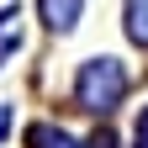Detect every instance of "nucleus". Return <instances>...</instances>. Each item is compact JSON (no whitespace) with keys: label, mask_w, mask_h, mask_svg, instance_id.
I'll return each instance as SVG.
<instances>
[{"label":"nucleus","mask_w":148,"mask_h":148,"mask_svg":"<svg viewBox=\"0 0 148 148\" xmlns=\"http://www.w3.org/2000/svg\"><path fill=\"white\" fill-rule=\"evenodd\" d=\"M116 101H122V69H116V58L85 64V74H79V106L85 111H111Z\"/></svg>","instance_id":"1"},{"label":"nucleus","mask_w":148,"mask_h":148,"mask_svg":"<svg viewBox=\"0 0 148 148\" xmlns=\"http://www.w3.org/2000/svg\"><path fill=\"white\" fill-rule=\"evenodd\" d=\"M79 16V0H42V21L48 27H74Z\"/></svg>","instance_id":"2"},{"label":"nucleus","mask_w":148,"mask_h":148,"mask_svg":"<svg viewBox=\"0 0 148 148\" xmlns=\"http://www.w3.org/2000/svg\"><path fill=\"white\" fill-rule=\"evenodd\" d=\"M27 148H74L69 132H53V127H27Z\"/></svg>","instance_id":"3"},{"label":"nucleus","mask_w":148,"mask_h":148,"mask_svg":"<svg viewBox=\"0 0 148 148\" xmlns=\"http://www.w3.org/2000/svg\"><path fill=\"white\" fill-rule=\"evenodd\" d=\"M127 32L148 42V0H127Z\"/></svg>","instance_id":"4"},{"label":"nucleus","mask_w":148,"mask_h":148,"mask_svg":"<svg viewBox=\"0 0 148 148\" xmlns=\"http://www.w3.org/2000/svg\"><path fill=\"white\" fill-rule=\"evenodd\" d=\"M90 148H116V138H111V132H95V138H90Z\"/></svg>","instance_id":"5"}]
</instances>
